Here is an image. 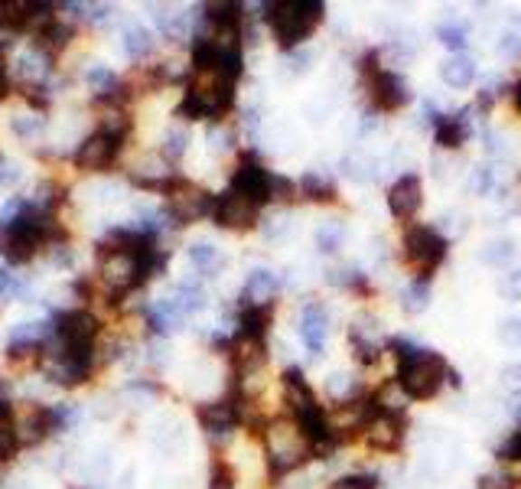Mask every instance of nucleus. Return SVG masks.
I'll list each match as a JSON object with an SVG mask.
<instances>
[{
	"mask_svg": "<svg viewBox=\"0 0 521 489\" xmlns=\"http://www.w3.org/2000/svg\"><path fill=\"white\" fill-rule=\"evenodd\" d=\"M333 489H378V476L374 473H352V476L336 480Z\"/></svg>",
	"mask_w": 521,
	"mask_h": 489,
	"instance_id": "obj_34",
	"label": "nucleus"
},
{
	"mask_svg": "<svg viewBox=\"0 0 521 489\" xmlns=\"http://www.w3.org/2000/svg\"><path fill=\"white\" fill-rule=\"evenodd\" d=\"M300 193L307 196L309 203H333L336 199V183L326 173L309 170L307 177L300 179Z\"/></svg>",
	"mask_w": 521,
	"mask_h": 489,
	"instance_id": "obj_21",
	"label": "nucleus"
},
{
	"mask_svg": "<svg viewBox=\"0 0 521 489\" xmlns=\"http://www.w3.org/2000/svg\"><path fill=\"white\" fill-rule=\"evenodd\" d=\"M346 242V228L339 222H326V225L317 228V248L323 254H336Z\"/></svg>",
	"mask_w": 521,
	"mask_h": 489,
	"instance_id": "obj_27",
	"label": "nucleus"
},
{
	"mask_svg": "<svg viewBox=\"0 0 521 489\" xmlns=\"http://www.w3.org/2000/svg\"><path fill=\"white\" fill-rule=\"evenodd\" d=\"M287 228H290V222L284 219V216H277V219H270V222H264V238H284L287 235Z\"/></svg>",
	"mask_w": 521,
	"mask_h": 489,
	"instance_id": "obj_39",
	"label": "nucleus"
},
{
	"mask_svg": "<svg viewBox=\"0 0 521 489\" xmlns=\"http://www.w3.org/2000/svg\"><path fill=\"white\" fill-rule=\"evenodd\" d=\"M498 293H502L505 301L518 303L521 301V271H512V274H505L498 281Z\"/></svg>",
	"mask_w": 521,
	"mask_h": 489,
	"instance_id": "obj_36",
	"label": "nucleus"
},
{
	"mask_svg": "<svg viewBox=\"0 0 521 489\" xmlns=\"http://www.w3.org/2000/svg\"><path fill=\"white\" fill-rule=\"evenodd\" d=\"M10 128L16 130V138H24V140H36L46 130V121H43L40 114H30V111H20L10 118Z\"/></svg>",
	"mask_w": 521,
	"mask_h": 489,
	"instance_id": "obj_29",
	"label": "nucleus"
},
{
	"mask_svg": "<svg viewBox=\"0 0 521 489\" xmlns=\"http://www.w3.org/2000/svg\"><path fill=\"white\" fill-rule=\"evenodd\" d=\"M156 30L166 36V40H183L189 33V16L186 14H173V10H156L154 14Z\"/></svg>",
	"mask_w": 521,
	"mask_h": 489,
	"instance_id": "obj_25",
	"label": "nucleus"
},
{
	"mask_svg": "<svg viewBox=\"0 0 521 489\" xmlns=\"http://www.w3.org/2000/svg\"><path fill=\"white\" fill-rule=\"evenodd\" d=\"M496 456L498 460H505V464H508V460H521V427L496 450Z\"/></svg>",
	"mask_w": 521,
	"mask_h": 489,
	"instance_id": "obj_38",
	"label": "nucleus"
},
{
	"mask_svg": "<svg viewBox=\"0 0 521 489\" xmlns=\"http://www.w3.org/2000/svg\"><path fill=\"white\" fill-rule=\"evenodd\" d=\"M235 486V470L222 460V456H215L212 460V480H209V489H232Z\"/></svg>",
	"mask_w": 521,
	"mask_h": 489,
	"instance_id": "obj_32",
	"label": "nucleus"
},
{
	"mask_svg": "<svg viewBox=\"0 0 521 489\" xmlns=\"http://www.w3.org/2000/svg\"><path fill=\"white\" fill-rule=\"evenodd\" d=\"M150 359L163 362V359H166V346H163V342H150Z\"/></svg>",
	"mask_w": 521,
	"mask_h": 489,
	"instance_id": "obj_43",
	"label": "nucleus"
},
{
	"mask_svg": "<svg viewBox=\"0 0 521 489\" xmlns=\"http://www.w3.org/2000/svg\"><path fill=\"white\" fill-rule=\"evenodd\" d=\"M502 385L512 391V398H521V362H508L502 369Z\"/></svg>",
	"mask_w": 521,
	"mask_h": 489,
	"instance_id": "obj_37",
	"label": "nucleus"
},
{
	"mask_svg": "<svg viewBox=\"0 0 521 489\" xmlns=\"http://www.w3.org/2000/svg\"><path fill=\"white\" fill-rule=\"evenodd\" d=\"M437 36L450 53H456V56H459V53L466 49V43H469V30H466L463 24H443L437 30Z\"/></svg>",
	"mask_w": 521,
	"mask_h": 489,
	"instance_id": "obj_30",
	"label": "nucleus"
},
{
	"mask_svg": "<svg viewBox=\"0 0 521 489\" xmlns=\"http://www.w3.org/2000/svg\"><path fill=\"white\" fill-rule=\"evenodd\" d=\"M450 244L433 225H407L401 238V254H404L407 268L414 271V281H431L433 271L447 261Z\"/></svg>",
	"mask_w": 521,
	"mask_h": 489,
	"instance_id": "obj_3",
	"label": "nucleus"
},
{
	"mask_svg": "<svg viewBox=\"0 0 521 489\" xmlns=\"http://www.w3.org/2000/svg\"><path fill=\"white\" fill-rule=\"evenodd\" d=\"M170 297L176 301V307L183 310V313H195V310L205 307V293L195 281H183V284H176V291H173Z\"/></svg>",
	"mask_w": 521,
	"mask_h": 489,
	"instance_id": "obj_26",
	"label": "nucleus"
},
{
	"mask_svg": "<svg viewBox=\"0 0 521 489\" xmlns=\"http://www.w3.org/2000/svg\"><path fill=\"white\" fill-rule=\"evenodd\" d=\"M469 187L479 196L492 193V189H496V170H492V167H476V170H472Z\"/></svg>",
	"mask_w": 521,
	"mask_h": 489,
	"instance_id": "obj_35",
	"label": "nucleus"
},
{
	"mask_svg": "<svg viewBox=\"0 0 521 489\" xmlns=\"http://www.w3.org/2000/svg\"><path fill=\"white\" fill-rule=\"evenodd\" d=\"M277 291H280V277L270 268H254L251 274L244 277L242 303H270Z\"/></svg>",
	"mask_w": 521,
	"mask_h": 489,
	"instance_id": "obj_16",
	"label": "nucleus"
},
{
	"mask_svg": "<svg viewBox=\"0 0 521 489\" xmlns=\"http://www.w3.org/2000/svg\"><path fill=\"white\" fill-rule=\"evenodd\" d=\"M423 206V183L417 173H404L391 183L388 189V209L398 222H411Z\"/></svg>",
	"mask_w": 521,
	"mask_h": 489,
	"instance_id": "obj_11",
	"label": "nucleus"
},
{
	"mask_svg": "<svg viewBox=\"0 0 521 489\" xmlns=\"http://www.w3.org/2000/svg\"><path fill=\"white\" fill-rule=\"evenodd\" d=\"M199 424L205 427V434L212 437H228L242 424V398L238 391H232L228 398L222 401H209V405H199Z\"/></svg>",
	"mask_w": 521,
	"mask_h": 489,
	"instance_id": "obj_10",
	"label": "nucleus"
},
{
	"mask_svg": "<svg viewBox=\"0 0 521 489\" xmlns=\"http://www.w3.org/2000/svg\"><path fill=\"white\" fill-rule=\"evenodd\" d=\"M186 254H189V261H193V268L199 271V274H205V277H212V274H219L222 268H225V254L215 248V244H209V242H193L186 248Z\"/></svg>",
	"mask_w": 521,
	"mask_h": 489,
	"instance_id": "obj_19",
	"label": "nucleus"
},
{
	"mask_svg": "<svg viewBox=\"0 0 521 489\" xmlns=\"http://www.w3.org/2000/svg\"><path fill=\"white\" fill-rule=\"evenodd\" d=\"M274 177L277 173L264 170V163L254 154H242L228 189H235L238 196H244V199L254 206H268L270 199H274Z\"/></svg>",
	"mask_w": 521,
	"mask_h": 489,
	"instance_id": "obj_5",
	"label": "nucleus"
},
{
	"mask_svg": "<svg viewBox=\"0 0 521 489\" xmlns=\"http://www.w3.org/2000/svg\"><path fill=\"white\" fill-rule=\"evenodd\" d=\"M52 326H56L52 336H59L65 346H95L98 333H101V323H98V317L89 313V310H65V313H56Z\"/></svg>",
	"mask_w": 521,
	"mask_h": 489,
	"instance_id": "obj_8",
	"label": "nucleus"
},
{
	"mask_svg": "<svg viewBox=\"0 0 521 489\" xmlns=\"http://www.w3.org/2000/svg\"><path fill=\"white\" fill-rule=\"evenodd\" d=\"M166 209L173 212L176 225H189V222L212 219V209H215V196L205 193V189L193 187L186 179H179V187L170 193V203Z\"/></svg>",
	"mask_w": 521,
	"mask_h": 489,
	"instance_id": "obj_6",
	"label": "nucleus"
},
{
	"mask_svg": "<svg viewBox=\"0 0 521 489\" xmlns=\"http://www.w3.org/2000/svg\"><path fill=\"white\" fill-rule=\"evenodd\" d=\"M362 75L368 82L374 111H398L411 101V85L404 82V75H398L394 69H384L374 49L362 56Z\"/></svg>",
	"mask_w": 521,
	"mask_h": 489,
	"instance_id": "obj_4",
	"label": "nucleus"
},
{
	"mask_svg": "<svg viewBox=\"0 0 521 489\" xmlns=\"http://www.w3.org/2000/svg\"><path fill=\"white\" fill-rule=\"evenodd\" d=\"M16 434H20V444H40L43 437L56 431V421H52V408L49 405H30L20 417H14Z\"/></svg>",
	"mask_w": 521,
	"mask_h": 489,
	"instance_id": "obj_14",
	"label": "nucleus"
},
{
	"mask_svg": "<svg viewBox=\"0 0 521 489\" xmlns=\"http://www.w3.org/2000/svg\"><path fill=\"white\" fill-rule=\"evenodd\" d=\"M440 79H443V85H450V89L463 91L469 89L472 82H476V62L466 56H450L440 62Z\"/></svg>",
	"mask_w": 521,
	"mask_h": 489,
	"instance_id": "obj_18",
	"label": "nucleus"
},
{
	"mask_svg": "<svg viewBox=\"0 0 521 489\" xmlns=\"http://www.w3.org/2000/svg\"><path fill=\"white\" fill-rule=\"evenodd\" d=\"M469 111H456V114H437L433 121V138L443 150H459V147L469 140L472 134V124L466 118Z\"/></svg>",
	"mask_w": 521,
	"mask_h": 489,
	"instance_id": "obj_15",
	"label": "nucleus"
},
{
	"mask_svg": "<svg viewBox=\"0 0 521 489\" xmlns=\"http://www.w3.org/2000/svg\"><path fill=\"white\" fill-rule=\"evenodd\" d=\"M374 163L368 160V157L362 154H346L342 157V173L349 179H355V183H372L374 179V170H372Z\"/></svg>",
	"mask_w": 521,
	"mask_h": 489,
	"instance_id": "obj_28",
	"label": "nucleus"
},
{
	"mask_svg": "<svg viewBox=\"0 0 521 489\" xmlns=\"http://www.w3.org/2000/svg\"><path fill=\"white\" fill-rule=\"evenodd\" d=\"M326 336H329V313H326V307L319 301H309L300 310V340L313 359L323 352Z\"/></svg>",
	"mask_w": 521,
	"mask_h": 489,
	"instance_id": "obj_12",
	"label": "nucleus"
},
{
	"mask_svg": "<svg viewBox=\"0 0 521 489\" xmlns=\"http://www.w3.org/2000/svg\"><path fill=\"white\" fill-rule=\"evenodd\" d=\"M16 281H14V274H10L7 268H0V297H7V293H16Z\"/></svg>",
	"mask_w": 521,
	"mask_h": 489,
	"instance_id": "obj_42",
	"label": "nucleus"
},
{
	"mask_svg": "<svg viewBox=\"0 0 521 489\" xmlns=\"http://www.w3.org/2000/svg\"><path fill=\"white\" fill-rule=\"evenodd\" d=\"M498 340L508 350H521V317H508L498 323Z\"/></svg>",
	"mask_w": 521,
	"mask_h": 489,
	"instance_id": "obj_33",
	"label": "nucleus"
},
{
	"mask_svg": "<svg viewBox=\"0 0 521 489\" xmlns=\"http://www.w3.org/2000/svg\"><path fill=\"white\" fill-rule=\"evenodd\" d=\"M498 53H502V56H518V53H521V40L508 33V36H502V40H498Z\"/></svg>",
	"mask_w": 521,
	"mask_h": 489,
	"instance_id": "obj_41",
	"label": "nucleus"
},
{
	"mask_svg": "<svg viewBox=\"0 0 521 489\" xmlns=\"http://www.w3.org/2000/svg\"><path fill=\"white\" fill-rule=\"evenodd\" d=\"M72 26L62 24V20H56V24H49L46 30H40L36 36H33V49H40L46 59H56L59 53H62L69 43H72Z\"/></svg>",
	"mask_w": 521,
	"mask_h": 489,
	"instance_id": "obj_17",
	"label": "nucleus"
},
{
	"mask_svg": "<svg viewBox=\"0 0 521 489\" xmlns=\"http://www.w3.org/2000/svg\"><path fill=\"white\" fill-rule=\"evenodd\" d=\"M186 144H189V134L183 128L166 130V138H163V157H166V160H179V157L186 154Z\"/></svg>",
	"mask_w": 521,
	"mask_h": 489,
	"instance_id": "obj_31",
	"label": "nucleus"
},
{
	"mask_svg": "<svg viewBox=\"0 0 521 489\" xmlns=\"http://www.w3.org/2000/svg\"><path fill=\"white\" fill-rule=\"evenodd\" d=\"M512 98H515V108H518V114H521V82H518V85H515Z\"/></svg>",
	"mask_w": 521,
	"mask_h": 489,
	"instance_id": "obj_44",
	"label": "nucleus"
},
{
	"mask_svg": "<svg viewBox=\"0 0 521 489\" xmlns=\"http://www.w3.org/2000/svg\"><path fill=\"white\" fill-rule=\"evenodd\" d=\"M124 53H128L134 62L147 59L154 53V33L147 30V26H128V30H124Z\"/></svg>",
	"mask_w": 521,
	"mask_h": 489,
	"instance_id": "obj_22",
	"label": "nucleus"
},
{
	"mask_svg": "<svg viewBox=\"0 0 521 489\" xmlns=\"http://www.w3.org/2000/svg\"><path fill=\"white\" fill-rule=\"evenodd\" d=\"M482 489H515V480L508 473H492V476H482Z\"/></svg>",
	"mask_w": 521,
	"mask_h": 489,
	"instance_id": "obj_40",
	"label": "nucleus"
},
{
	"mask_svg": "<svg viewBox=\"0 0 521 489\" xmlns=\"http://www.w3.org/2000/svg\"><path fill=\"white\" fill-rule=\"evenodd\" d=\"M401 307L407 313H423L431 307V284L427 281H411V284L401 291Z\"/></svg>",
	"mask_w": 521,
	"mask_h": 489,
	"instance_id": "obj_24",
	"label": "nucleus"
},
{
	"mask_svg": "<svg viewBox=\"0 0 521 489\" xmlns=\"http://www.w3.org/2000/svg\"><path fill=\"white\" fill-rule=\"evenodd\" d=\"M388 346L398 359V388L407 398L427 401L443 388V382L450 379V366L437 350H421L407 340H391Z\"/></svg>",
	"mask_w": 521,
	"mask_h": 489,
	"instance_id": "obj_1",
	"label": "nucleus"
},
{
	"mask_svg": "<svg viewBox=\"0 0 521 489\" xmlns=\"http://www.w3.org/2000/svg\"><path fill=\"white\" fill-rule=\"evenodd\" d=\"M268 326H270V303H242L238 301L235 340L268 342Z\"/></svg>",
	"mask_w": 521,
	"mask_h": 489,
	"instance_id": "obj_13",
	"label": "nucleus"
},
{
	"mask_svg": "<svg viewBox=\"0 0 521 489\" xmlns=\"http://www.w3.org/2000/svg\"><path fill=\"white\" fill-rule=\"evenodd\" d=\"M26 30V4H0V36H16V33H24Z\"/></svg>",
	"mask_w": 521,
	"mask_h": 489,
	"instance_id": "obj_23",
	"label": "nucleus"
},
{
	"mask_svg": "<svg viewBox=\"0 0 521 489\" xmlns=\"http://www.w3.org/2000/svg\"><path fill=\"white\" fill-rule=\"evenodd\" d=\"M212 222L222 228H238V232H244V228H254L260 222V206L248 203L235 189H225V193L215 196Z\"/></svg>",
	"mask_w": 521,
	"mask_h": 489,
	"instance_id": "obj_7",
	"label": "nucleus"
},
{
	"mask_svg": "<svg viewBox=\"0 0 521 489\" xmlns=\"http://www.w3.org/2000/svg\"><path fill=\"white\" fill-rule=\"evenodd\" d=\"M121 144L124 140L111 138V134H105V130L98 128L95 134H89V138L79 144V150H75V167L91 173L108 170L114 163V157H118V150H121Z\"/></svg>",
	"mask_w": 521,
	"mask_h": 489,
	"instance_id": "obj_9",
	"label": "nucleus"
},
{
	"mask_svg": "<svg viewBox=\"0 0 521 489\" xmlns=\"http://www.w3.org/2000/svg\"><path fill=\"white\" fill-rule=\"evenodd\" d=\"M326 4L319 0H287V4H264L260 7V20L270 26L274 40L280 49H297L303 40L313 36L319 24H323Z\"/></svg>",
	"mask_w": 521,
	"mask_h": 489,
	"instance_id": "obj_2",
	"label": "nucleus"
},
{
	"mask_svg": "<svg viewBox=\"0 0 521 489\" xmlns=\"http://www.w3.org/2000/svg\"><path fill=\"white\" fill-rule=\"evenodd\" d=\"M515 254H518V248H515L512 238H492V242H486L479 248V261L488 264V268H508Z\"/></svg>",
	"mask_w": 521,
	"mask_h": 489,
	"instance_id": "obj_20",
	"label": "nucleus"
}]
</instances>
